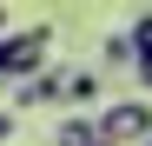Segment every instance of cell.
I'll list each match as a JSON object with an SVG mask.
<instances>
[{"label": "cell", "mask_w": 152, "mask_h": 146, "mask_svg": "<svg viewBox=\"0 0 152 146\" xmlns=\"http://www.w3.org/2000/svg\"><path fill=\"white\" fill-rule=\"evenodd\" d=\"M46 46H53V27L0 33V80H33V73H46Z\"/></svg>", "instance_id": "cell-1"}, {"label": "cell", "mask_w": 152, "mask_h": 146, "mask_svg": "<svg viewBox=\"0 0 152 146\" xmlns=\"http://www.w3.org/2000/svg\"><path fill=\"white\" fill-rule=\"evenodd\" d=\"M93 126H99V146H145L152 139V100H113Z\"/></svg>", "instance_id": "cell-2"}, {"label": "cell", "mask_w": 152, "mask_h": 146, "mask_svg": "<svg viewBox=\"0 0 152 146\" xmlns=\"http://www.w3.org/2000/svg\"><path fill=\"white\" fill-rule=\"evenodd\" d=\"M13 100L27 106V113H33V106H60V100H66V73H60V66L33 73V80H20V93H13Z\"/></svg>", "instance_id": "cell-3"}, {"label": "cell", "mask_w": 152, "mask_h": 146, "mask_svg": "<svg viewBox=\"0 0 152 146\" xmlns=\"http://www.w3.org/2000/svg\"><path fill=\"white\" fill-rule=\"evenodd\" d=\"M93 93H99V80H93V73L80 66V73H66V100H60V106H86Z\"/></svg>", "instance_id": "cell-4"}, {"label": "cell", "mask_w": 152, "mask_h": 146, "mask_svg": "<svg viewBox=\"0 0 152 146\" xmlns=\"http://www.w3.org/2000/svg\"><path fill=\"white\" fill-rule=\"evenodd\" d=\"M60 146H99V126H93V119H66V126H60Z\"/></svg>", "instance_id": "cell-5"}, {"label": "cell", "mask_w": 152, "mask_h": 146, "mask_svg": "<svg viewBox=\"0 0 152 146\" xmlns=\"http://www.w3.org/2000/svg\"><path fill=\"white\" fill-rule=\"evenodd\" d=\"M99 60H106V66H132V40H126V33H113L106 46H99Z\"/></svg>", "instance_id": "cell-6"}, {"label": "cell", "mask_w": 152, "mask_h": 146, "mask_svg": "<svg viewBox=\"0 0 152 146\" xmlns=\"http://www.w3.org/2000/svg\"><path fill=\"white\" fill-rule=\"evenodd\" d=\"M132 66H139V86L152 93V46H139V53H132Z\"/></svg>", "instance_id": "cell-7"}, {"label": "cell", "mask_w": 152, "mask_h": 146, "mask_svg": "<svg viewBox=\"0 0 152 146\" xmlns=\"http://www.w3.org/2000/svg\"><path fill=\"white\" fill-rule=\"evenodd\" d=\"M13 126H20V119H13V113H0V139H13Z\"/></svg>", "instance_id": "cell-8"}, {"label": "cell", "mask_w": 152, "mask_h": 146, "mask_svg": "<svg viewBox=\"0 0 152 146\" xmlns=\"http://www.w3.org/2000/svg\"><path fill=\"white\" fill-rule=\"evenodd\" d=\"M0 33H7V13H0Z\"/></svg>", "instance_id": "cell-9"}]
</instances>
